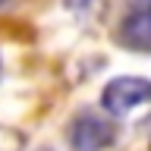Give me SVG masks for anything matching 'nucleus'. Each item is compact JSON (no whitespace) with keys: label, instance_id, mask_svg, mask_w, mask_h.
<instances>
[{"label":"nucleus","instance_id":"obj_1","mask_svg":"<svg viewBox=\"0 0 151 151\" xmlns=\"http://www.w3.org/2000/svg\"><path fill=\"white\" fill-rule=\"evenodd\" d=\"M145 104H151V82L142 76H120L107 82L101 91V107L110 116H126Z\"/></svg>","mask_w":151,"mask_h":151},{"label":"nucleus","instance_id":"obj_2","mask_svg":"<svg viewBox=\"0 0 151 151\" xmlns=\"http://www.w3.org/2000/svg\"><path fill=\"white\" fill-rule=\"evenodd\" d=\"M116 142V126L98 113H82L73 120L69 129V145L73 151H107Z\"/></svg>","mask_w":151,"mask_h":151},{"label":"nucleus","instance_id":"obj_3","mask_svg":"<svg viewBox=\"0 0 151 151\" xmlns=\"http://www.w3.org/2000/svg\"><path fill=\"white\" fill-rule=\"evenodd\" d=\"M120 44L135 54H151V0H135L120 19Z\"/></svg>","mask_w":151,"mask_h":151},{"label":"nucleus","instance_id":"obj_4","mask_svg":"<svg viewBox=\"0 0 151 151\" xmlns=\"http://www.w3.org/2000/svg\"><path fill=\"white\" fill-rule=\"evenodd\" d=\"M3 3H9V0H0V6H3Z\"/></svg>","mask_w":151,"mask_h":151}]
</instances>
